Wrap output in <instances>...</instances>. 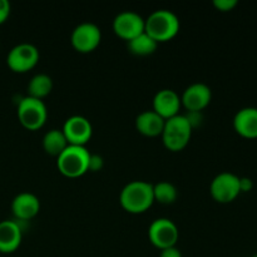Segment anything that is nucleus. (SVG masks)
I'll list each match as a JSON object with an SVG mask.
<instances>
[{
	"mask_svg": "<svg viewBox=\"0 0 257 257\" xmlns=\"http://www.w3.org/2000/svg\"><path fill=\"white\" fill-rule=\"evenodd\" d=\"M119 202L128 212H145L155 202L153 185L141 180L131 181L120 191Z\"/></svg>",
	"mask_w": 257,
	"mask_h": 257,
	"instance_id": "f257e3e1",
	"label": "nucleus"
},
{
	"mask_svg": "<svg viewBox=\"0 0 257 257\" xmlns=\"http://www.w3.org/2000/svg\"><path fill=\"white\" fill-rule=\"evenodd\" d=\"M145 32L157 43L167 42L180 32V19L168 9H158L145 19Z\"/></svg>",
	"mask_w": 257,
	"mask_h": 257,
	"instance_id": "f03ea898",
	"label": "nucleus"
},
{
	"mask_svg": "<svg viewBox=\"0 0 257 257\" xmlns=\"http://www.w3.org/2000/svg\"><path fill=\"white\" fill-rule=\"evenodd\" d=\"M90 152L85 146L69 145L58 156V170L67 177H79L88 172Z\"/></svg>",
	"mask_w": 257,
	"mask_h": 257,
	"instance_id": "7ed1b4c3",
	"label": "nucleus"
},
{
	"mask_svg": "<svg viewBox=\"0 0 257 257\" xmlns=\"http://www.w3.org/2000/svg\"><path fill=\"white\" fill-rule=\"evenodd\" d=\"M192 127L185 114H177L165 120L162 132L163 145L170 151H181L188 145L192 136Z\"/></svg>",
	"mask_w": 257,
	"mask_h": 257,
	"instance_id": "20e7f679",
	"label": "nucleus"
},
{
	"mask_svg": "<svg viewBox=\"0 0 257 257\" xmlns=\"http://www.w3.org/2000/svg\"><path fill=\"white\" fill-rule=\"evenodd\" d=\"M18 118L25 128L30 131L39 130L48 118V109L43 99L27 95L18 103Z\"/></svg>",
	"mask_w": 257,
	"mask_h": 257,
	"instance_id": "39448f33",
	"label": "nucleus"
},
{
	"mask_svg": "<svg viewBox=\"0 0 257 257\" xmlns=\"http://www.w3.org/2000/svg\"><path fill=\"white\" fill-rule=\"evenodd\" d=\"M211 196L220 203H230L241 193L240 177L232 172H221L210 185Z\"/></svg>",
	"mask_w": 257,
	"mask_h": 257,
	"instance_id": "423d86ee",
	"label": "nucleus"
},
{
	"mask_svg": "<svg viewBox=\"0 0 257 257\" xmlns=\"http://www.w3.org/2000/svg\"><path fill=\"white\" fill-rule=\"evenodd\" d=\"M148 237L156 247L163 250V248L176 246L178 237H180V231H178L177 225L172 220L160 217L152 221V223L150 225Z\"/></svg>",
	"mask_w": 257,
	"mask_h": 257,
	"instance_id": "0eeeda50",
	"label": "nucleus"
},
{
	"mask_svg": "<svg viewBox=\"0 0 257 257\" xmlns=\"http://www.w3.org/2000/svg\"><path fill=\"white\" fill-rule=\"evenodd\" d=\"M39 49L30 43H20L8 53L7 63L12 70L25 73L34 68L39 62Z\"/></svg>",
	"mask_w": 257,
	"mask_h": 257,
	"instance_id": "6e6552de",
	"label": "nucleus"
},
{
	"mask_svg": "<svg viewBox=\"0 0 257 257\" xmlns=\"http://www.w3.org/2000/svg\"><path fill=\"white\" fill-rule=\"evenodd\" d=\"M102 32L97 24L92 22H83L73 29L70 42L75 50L80 53H89L99 45Z\"/></svg>",
	"mask_w": 257,
	"mask_h": 257,
	"instance_id": "1a4fd4ad",
	"label": "nucleus"
},
{
	"mask_svg": "<svg viewBox=\"0 0 257 257\" xmlns=\"http://www.w3.org/2000/svg\"><path fill=\"white\" fill-rule=\"evenodd\" d=\"M113 30L118 37L128 42L145 32V19L133 10H124L113 19Z\"/></svg>",
	"mask_w": 257,
	"mask_h": 257,
	"instance_id": "9d476101",
	"label": "nucleus"
},
{
	"mask_svg": "<svg viewBox=\"0 0 257 257\" xmlns=\"http://www.w3.org/2000/svg\"><path fill=\"white\" fill-rule=\"evenodd\" d=\"M62 131L68 143L74 146H85L93 135V127L89 119L78 114L67 118Z\"/></svg>",
	"mask_w": 257,
	"mask_h": 257,
	"instance_id": "9b49d317",
	"label": "nucleus"
},
{
	"mask_svg": "<svg viewBox=\"0 0 257 257\" xmlns=\"http://www.w3.org/2000/svg\"><path fill=\"white\" fill-rule=\"evenodd\" d=\"M212 99V90L205 83H192L183 90L181 103L187 110H201L207 107Z\"/></svg>",
	"mask_w": 257,
	"mask_h": 257,
	"instance_id": "f8f14e48",
	"label": "nucleus"
},
{
	"mask_svg": "<svg viewBox=\"0 0 257 257\" xmlns=\"http://www.w3.org/2000/svg\"><path fill=\"white\" fill-rule=\"evenodd\" d=\"M181 97L173 89H161L153 97V110L160 114L163 119L180 114L181 109Z\"/></svg>",
	"mask_w": 257,
	"mask_h": 257,
	"instance_id": "ddd939ff",
	"label": "nucleus"
},
{
	"mask_svg": "<svg viewBox=\"0 0 257 257\" xmlns=\"http://www.w3.org/2000/svg\"><path fill=\"white\" fill-rule=\"evenodd\" d=\"M40 210V201L34 193L22 192L14 197L12 202V211L15 220L29 221L38 215Z\"/></svg>",
	"mask_w": 257,
	"mask_h": 257,
	"instance_id": "4468645a",
	"label": "nucleus"
},
{
	"mask_svg": "<svg viewBox=\"0 0 257 257\" xmlns=\"http://www.w3.org/2000/svg\"><path fill=\"white\" fill-rule=\"evenodd\" d=\"M23 228L15 220L0 222V252H14L22 243Z\"/></svg>",
	"mask_w": 257,
	"mask_h": 257,
	"instance_id": "2eb2a0df",
	"label": "nucleus"
},
{
	"mask_svg": "<svg viewBox=\"0 0 257 257\" xmlns=\"http://www.w3.org/2000/svg\"><path fill=\"white\" fill-rule=\"evenodd\" d=\"M233 128L245 138H257V108L245 107L233 117Z\"/></svg>",
	"mask_w": 257,
	"mask_h": 257,
	"instance_id": "dca6fc26",
	"label": "nucleus"
},
{
	"mask_svg": "<svg viewBox=\"0 0 257 257\" xmlns=\"http://www.w3.org/2000/svg\"><path fill=\"white\" fill-rule=\"evenodd\" d=\"M165 120L160 114L153 109L143 110L136 118V128L142 135L148 137H156L161 136L165 127Z\"/></svg>",
	"mask_w": 257,
	"mask_h": 257,
	"instance_id": "f3484780",
	"label": "nucleus"
},
{
	"mask_svg": "<svg viewBox=\"0 0 257 257\" xmlns=\"http://www.w3.org/2000/svg\"><path fill=\"white\" fill-rule=\"evenodd\" d=\"M69 146L62 130H50L43 137V148L50 156H58Z\"/></svg>",
	"mask_w": 257,
	"mask_h": 257,
	"instance_id": "a211bd4d",
	"label": "nucleus"
},
{
	"mask_svg": "<svg viewBox=\"0 0 257 257\" xmlns=\"http://www.w3.org/2000/svg\"><path fill=\"white\" fill-rule=\"evenodd\" d=\"M157 47L158 43L146 32H143L142 34L137 35L136 38L127 42V48L130 53L135 55H140V57L152 54V53L156 52Z\"/></svg>",
	"mask_w": 257,
	"mask_h": 257,
	"instance_id": "6ab92c4d",
	"label": "nucleus"
},
{
	"mask_svg": "<svg viewBox=\"0 0 257 257\" xmlns=\"http://www.w3.org/2000/svg\"><path fill=\"white\" fill-rule=\"evenodd\" d=\"M53 89V80L45 73H38L33 75L28 83V95L37 99H43L47 97Z\"/></svg>",
	"mask_w": 257,
	"mask_h": 257,
	"instance_id": "aec40b11",
	"label": "nucleus"
},
{
	"mask_svg": "<svg viewBox=\"0 0 257 257\" xmlns=\"http://www.w3.org/2000/svg\"><path fill=\"white\" fill-rule=\"evenodd\" d=\"M153 196H155V201H158L163 205H171L177 200L178 191L173 183L168 181H161L153 185Z\"/></svg>",
	"mask_w": 257,
	"mask_h": 257,
	"instance_id": "412c9836",
	"label": "nucleus"
},
{
	"mask_svg": "<svg viewBox=\"0 0 257 257\" xmlns=\"http://www.w3.org/2000/svg\"><path fill=\"white\" fill-rule=\"evenodd\" d=\"M237 0H213V5L220 12H231L237 7Z\"/></svg>",
	"mask_w": 257,
	"mask_h": 257,
	"instance_id": "4be33fe9",
	"label": "nucleus"
},
{
	"mask_svg": "<svg viewBox=\"0 0 257 257\" xmlns=\"http://www.w3.org/2000/svg\"><path fill=\"white\" fill-rule=\"evenodd\" d=\"M185 117L187 118L188 123H190V125L192 127V130L193 128L198 127V125H201V123H202L203 120L202 112H198V110H188L185 114Z\"/></svg>",
	"mask_w": 257,
	"mask_h": 257,
	"instance_id": "5701e85b",
	"label": "nucleus"
},
{
	"mask_svg": "<svg viewBox=\"0 0 257 257\" xmlns=\"http://www.w3.org/2000/svg\"><path fill=\"white\" fill-rule=\"evenodd\" d=\"M103 165H104V161H103L102 156L93 155V153H90L89 165H88V171H92V172H97V171L102 170Z\"/></svg>",
	"mask_w": 257,
	"mask_h": 257,
	"instance_id": "b1692460",
	"label": "nucleus"
},
{
	"mask_svg": "<svg viewBox=\"0 0 257 257\" xmlns=\"http://www.w3.org/2000/svg\"><path fill=\"white\" fill-rule=\"evenodd\" d=\"M10 14V3L8 0H0V24L8 19Z\"/></svg>",
	"mask_w": 257,
	"mask_h": 257,
	"instance_id": "393cba45",
	"label": "nucleus"
},
{
	"mask_svg": "<svg viewBox=\"0 0 257 257\" xmlns=\"http://www.w3.org/2000/svg\"><path fill=\"white\" fill-rule=\"evenodd\" d=\"M160 257H182V253H181V251L176 246H172V247L161 250Z\"/></svg>",
	"mask_w": 257,
	"mask_h": 257,
	"instance_id": "a878e982",
	"label": "nucleus"
},
{
	"mask_svg": "<svg viewBox=\"0 0 257 257\" xmlns=\"http://www.w3.org/2000/svg\"><path fill=\"white\" fill-rule=\"evenodd\" d=\"M253 188V182L248 177H240V190L241 192H250Z\"/></svg>",
	"mask_w": 257,
	"mask_h": 257,
	"instance_id": "bb28decb",
	"label": "nucleus"
},
{
	"mask_svg": "<svg viewBox=\"0 0 257 257\" xmlns=\"http://www.w3.org/2000/svg\"><path fill=\"white\" fill-rule=\"evenodd\" d=\"M252 257H257V253H256V255H253V256H252Z\"/></svg>",
	"mask_w": 257,
	"mask_h": 257,
	"instance_id": "cd10ccee",
	"label": "nucleus"
}]
</instances>
